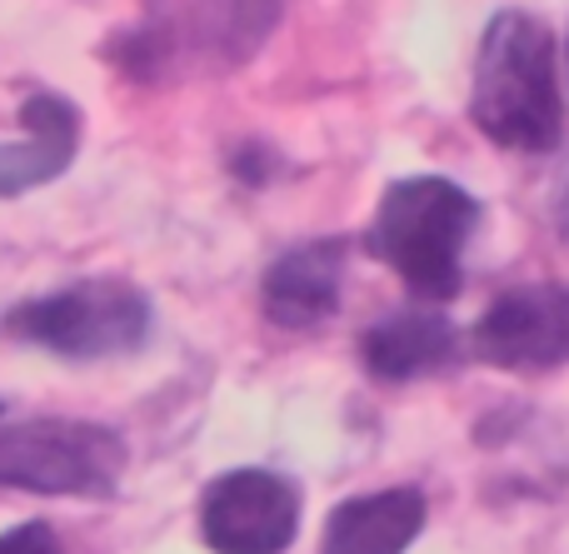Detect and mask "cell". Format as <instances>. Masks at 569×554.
I'll list each match as a JSON object with an SVG mask.
<instances>
[{"label":"cell","instance_id":"obj_1","mask_svg":"<svg viewBox=\"0 0 569 554\" xmlns=\"http://www.w3.org/2000/svg\"><path fill=\"white\" fill-rule=\"evenodd\" d=\"M470 115L505 150H555L565 105L555 75V36L525 10H500L480 40Z\"/></svg>","mask_w":569,"mask_h":554},{"label":"cell","instance_id":"obj_2","mask_svg":"<svg viewBox=\"0 0 569 554\" xmlns=\"http://www.w3.org/2000/svg\"><path fill=\"white\" fill-rule=\"evenodd\" d=\"M475 220H480V205L470 190H460L445 175H410L395 180L380 195L365 245L415 295L455 300L460 295V255L465 240L475 235Z\"/></svg>","mask_w":569,"mask_h":554},{"label":"cell","instance_id":"obj_3","mask_svg":"<svg viewBox=\"0 0 569 554\" xmlns=\"http://www.w3.org/2000/svg\"><path fill=\"white\" fill-rule=\"evenodd\" d=\"M6 335L60 360L136 355L150 340V300L130 280H76L56 295L16 305L6 315Z\"/></svg>","mask_w":569,"mask_h":554},{"label":"cell","instance_id":"obj_4","mask_svg":"<svg viewBox=\"0 0 569 554\" xmlns=\"http://www.w3.org/2000/svg\"><path fill=\"white\" fill-rule=\"evenodd\" d=\"M126 475V440L90 420L0 425V490L110 500Z\"/></svg>","mask_w":569,"mask_h":554},{"label":"cell","instance_id":"obj_5","mask_svg":"<svg viewBox=\"0 0 569 554\" xmlns=\"http://www.w3.org/2000/svg\"><path fill=\"white\" fill-rule=\"evenodd\" d=\"M146 56L130 70L156 75V66L176 60L180 50L210 56L216 66L246 60L260 46V36L276 26L280 0H146Z\"/></svg>","mask_w":569,"mask_h":554},{"label":"cell","instance_id":"obj_6","mask_svg":"<svg viewBox=\"0 0 569 554\" xmlns=\"http://www.w3.org/2000/svg\"><path fill=\"white\" fill-rule=\"evenodd\" d=\"M200 535L216 554H284L300 535V490L276 470H230L200 500Z\"/></svg>","mask_w":569,"mask_h":554},{"label":"cell","instance_id":"obj_7","mask_svg":"<svg viewBox=\"0 0 569 554\" xmlns=\"http://www.w3.org/2000/svg\"><path fill=\"white\" fill-rule=\"evenodd\" d=\"M475 355L500 370L569 365V285H520L480 315Z\"/></svg>","mask_w":569,"mask_h":554},{"label":"cell","instance_id":"obj_8","mask_svg":"<svg viewBox=\"0 0 569 554\" xmlns=\"http://www.w3.org/2000/svg\"><path fill=\"white\" fill-rule=\"evenodd\" d=\"M345 240H310L266 270V315L280 330H315L340 310Z\"/></svg>","mask_w":569,"mask_h":554},{"label":"cell","instance_id":"obj_9","mask_svg":"<svg viewBox=\"0 0 569 554\" xmlns=\"http://www.w3.org/2000/svg\"><path fill=\"white\" fill-rule=\"evenodd\" d=\"M425 490L395 485L375 495H355L330 510L320 554H405L425 530Z\"/></svg>","mask_w":569,"mask_h":554},{"label":"cell","instance_id":"obj_10","mask_svg":"<svg viewBox=\"0 0 569 554\" xmlns=\"http://www.w3.org/2000/svg\"><path fill=\"white\" fill-rule=\"evenodd\" d=\"M20 125H26V140L0 145V195H26L56 180L60 170H70L80 145V110L46 90L20 105Z\"/></svg>","mask_w":569,"mask_h":554},{"label":"cell","instance_id":"obj_11","mask_svg":"<svg viewBox=\"0 0 569 554\" xmlns=\"http://www.w3.org/2000/svg\"><path fill=\"white\" fill-rule=\"evenodd\" d=\"M455 350H460L455 325L445 315H430V310H400V315L370 325L360 340L365 370L375 380H390V385H405V380H420L430 370L450 365Z\"/></svg>","mask_w":569,"mask_h":554},{"label":"cell","instance_id":"obj_12","mask_svg":"<svg viewBox=\"0 0 569 554\" xmlns=\"http://www.w3.org/2000/svg\"><path fill=\"white\" fill-rule=\"evenodd\" d=\"M0 554H66L56 540V530L46 520H30V525H16L0 535Z\"/></svg>","mask_w":569,"mask_h":554},{"label":"cell","instance_id":"obj_13","mask_svg":"<svg viewBox=\"0 0 569 554\" xmlns=\"http://www.w3.org/2000/svg\"><path fill=\"white\" fill-rule=\"evenodd\" d=\"M560 230H565V240H569V195H565V205H560Z\"/></svg>","mask_w":569,"mask_h":554}]
</instances>
